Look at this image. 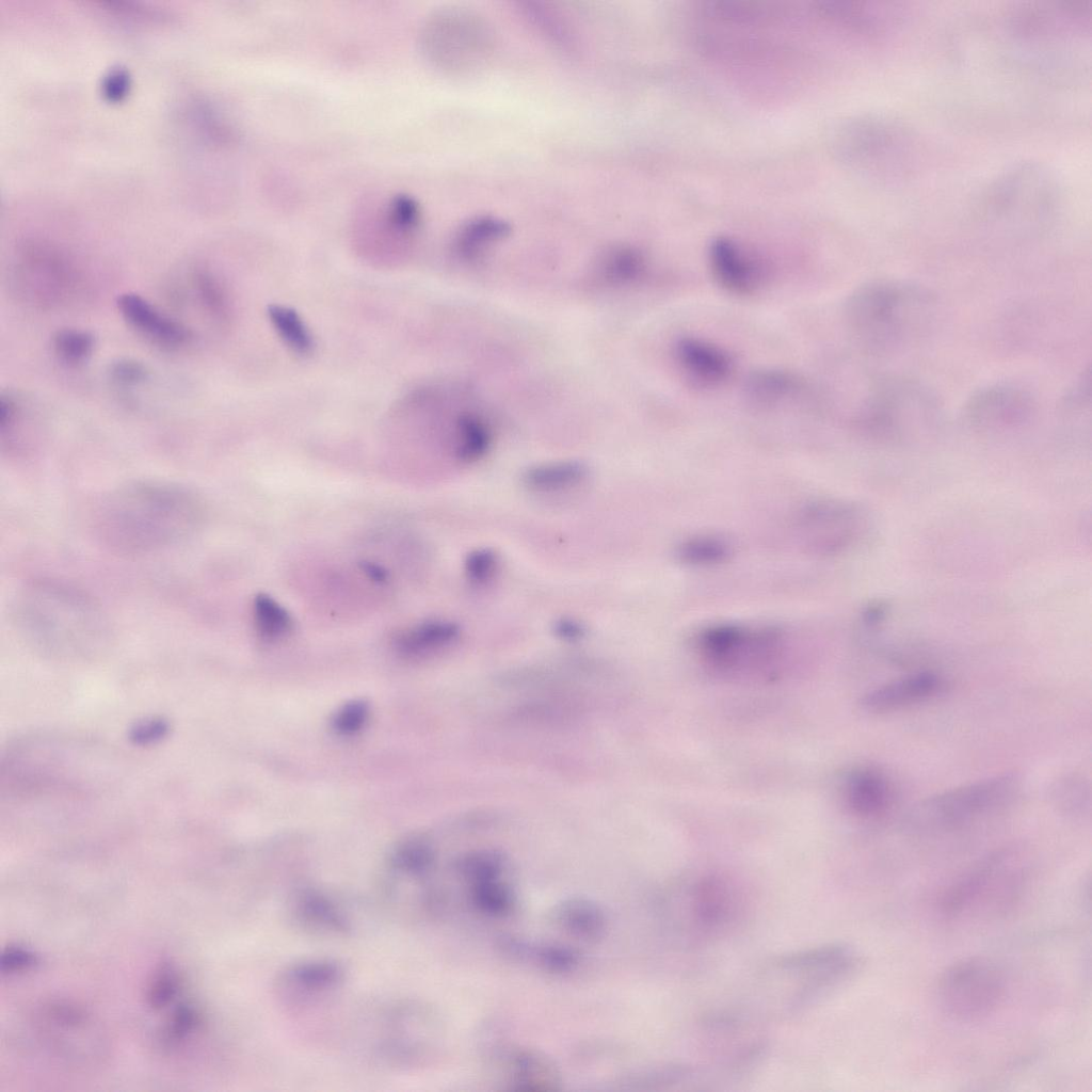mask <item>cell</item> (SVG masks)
<instances>
[{"label": "cell", "instance_id": "6da1fadb", "mask_svg": "<svg viewBox=\"0 0 1092 1092\" xmlns=\"http://www.w3.org/2000/svg\"><path fill=\"white\" fill-rule=\"evenodd\" d=\"M205 519L198 494L180 483L141 480L106 495L93 512L98 540L121 553L163 549L195 533Z\"/></svg>", "mask_w": 1092, "mask_h": 1092}, {"label": "cell", "instance_id": "7a4b0ae2", "mask_svg": "<svg viewBox=\"0 0 1092 1092\" xmlns=\"http://www.w3.org/2000/svg\"><path fill=\"white\" fill-rule=\"evenodd\" d=\"M938 300L926 286L902 278H879L855 288L844 307L853 341L872 355L905 351L933 328Z\"/></svg>", "mask_w": 1092, "mask_h": 1092}, {"label": "cell", "instance_id": "3957f363", "mask_svg": "<svg viewBox=\"0 0 1092 1092\" xmlns=\"http://www.w3.org/2000/svg\"><path fill=\"white\" fill-rule=\"evenodd\" d=\"M12 615L28 641L50 653L95 649L109 632L107 617L94 600L74 588L48 580L25 585L14 599Z\"/></svg>", "mask_w": 1092, "mask_h": 1092}, {"label": "cell", "instance_id": "277c9868", "mask_svg": "<svg viewBox=\"0 0 1092 1092\" xmlns=\"http://www.w3.org/2000/svg\"><path fill=\"white\" fill-rule=\"evenodd\" d=\"M862 959L840 943L816 946L772 958L761 980L786 1012L803 1010L837 990L860 970Z\"/></svg>", "mask_w": 1092, "mask_h": 1092}, {"label": "cell", "instance_id": "5b68a950", "mask_svg": "<svg viewBox=\"0 0 1092 1092\" xmlns=\"http://www.w3.org/2000/svg\"><path fill=\"white\" fill-rule=\"evenodd\" d=\"M667 896L671 927L687 947L725 936L745 914L744 893L732 880L718 874L682 880Z\"/></svg>", "mask_w": 1092, "mask_h": 1092}, {"label": "cell", "instance_id": "8992f818", "mask_svg": "<svg viewBox=\"0 0 1092 1092\" xmlns=\"http://www.w3.org/2000/svg\"><path fill=\"white\" fill-rule=\"evenodd\" d=\"M1061 200L1057 177L1044 164L1015 163L993 178L982 191L978 213L985 222L1011 229L1044 226Z\"/></svg>", "mask_w": 1092, "mask_h": 1092}, {"label": "cell", "instance_id": "52a82bcc", "mask_svg": "<svg viewBox=\"0 0 1092 1092\" xmlns=\"http://www.w3.org/2000/svg\"><path fill=\"white\" fill-rule=\"evenodd\" d=\"M857 410L856 421L863 429L890 435L932 424L943 405L937 395L918 380L884 375L870 382Z\"/></svg>", "mask_w": 1092, "mask_h": 1092}, {"label": "cell", "instance_id": "ba28073f", "mask_svg": "<svg viewBox=\"0 0 1092 1092\" xmlns=\"http://www.w3.org/2000/svg\"><path fill=\"white\" fill-rule=\"evenodd\" d=\"M1019 787L1015 773L969 783L922 801L911 813L910 823L926 831L962 828L1006 807Z\"/></svg>", "mask_w": 1092, "mask_h": 1092}, {"label": "cell", "instance_id": "9c48e42d", "mask_svg": "<svg viewBox=\"0 0 1092 1092\" xmlns=\"http://www.w3.org/2000/svg\"><path fill=\"white\" fill-rule=\"evenodd\" d=\"M1007 980L992 959L973 956L954 961L940 975L935 1000L950 1019L971 1023L986 1018L1002 1002Z\"/></svg>", "mask_w": 1092, "mask_h": 1092}, {"label": "cell", "instance_id": "30bf717a", "mask_svg": "<svg viewBox=\"0 0 1092 1092\" xmlns=\"http://www.w3.org/2000/svg\"><path fill=\"white\" fill-rule=\"evenodd\" d=\"M852 128L851 155L867 171L896 179L916 170L921 141L906 122L894 115H873Z\"/></svg>", "mask_w": 1092, "mask_h": 1092}, {"label": "cell", "instance_id": "8fae6325", "mask_svg": "<svg viewBox=\"0 0 1092 1092\" xmlns=\"http://www.w3.org/2000/svg\"><path fill=\"white\" fill-rule=\"evenodd\" d=\"M1023 879L1018 860L1010 852H999L948 890L944 914L957 918L999 913L1014 901Z\"/></svg>", "mask_w": 1092, "mask_h": 1092}, {"label": "cell", "instance_id": "7c38bea8", "mask_svg": "<svg viewBox=\"0 0 1092 1092\" xmlns=\"http://www.w3.org/2000/svg\"><path fill=\"white\" fill-rule=\"evenodd\" d=\"M965 419L980 428L997 429L1023 424L1037 410L1032 392L1013 382H996L975 390L963 406Z\"/></svg>", "mask_w": 1092, "mask_h": 1092}, {"label": "cell", "instance_id": "4fadbf2b", "mask_svg": "<svg viewBox=\"0 0 1092 1092\" xmlns=\"http://www.w3.org/2000/svg\"><path fill=\"white\" fill-rule=\"evenodd\" d=\"M473 26L471 16L455 9L433 14L421 29L422 52L440 67H461L473 52Z\"/></svg>", "mask_w": 1092, "mask_h": 1092}, {"label": "cell", "instance_id": "5bb4252c", "mask_svg": "<svg viewBox=\"0 0 1092 1092\" xmlns=\"http://www.w3.org/2000/svg\"><path fill=\"white\" fill-rule=\"evenodd\" d=\"M708 262L716 283L732 294H752L764 286L768 276L761 258L729 237L721 236L711 241Z\"/></svg>", "mask_w": 1092, "mask_h": 1092}, {"label": "cell", "instance_id": "9a60e30c", "mask_svg": "<svg viewBox=\"0 0 1092 1092\" xmlns=\"http://www.w3.org/2000/svg\"><path fill=\"white\" fill-rule=\"evenodd\" d=\"M673 357L682 376L701 388L722 385L734 369V360L724 348L696 336L677 338Z\"/></svg>", "mask_w": 1092, "mask_h": 1092}, {"label": "cell", "instance_id": "2e32d148", "mask_svg": "<svg viewBox=\"0 0 1092 1092\" xmlns=\"http://www.w3.org/2000/svg\"><path fill=\"white\" fill-rule=\"evenodd\" d=\"M945 688L944 680L933 672L912 674L886 682L869 691L861 702L871 713H887L926 702Z\"/></svg>", "mask_w": 1092, "mask_h": 1092}, {"label": "cell", "instance_id": "e0dca14e", "mask_svg": "<svg viewBox=\"0 0 1092 1092\" xmlns=\"http://www.w3.org/2000/svg\"><path fill=\"white\" fill-rule=\"evenodd\" d=\"M117 307L130 326L155 343L174 348L186 343L191 337L190 331L183 324L166 316L139 294L119 295Z\"/></svg>", "mask_w": 1092, "mask_h": 1092}, {"label": "cell", "instance_id": "ac0fdd59", "mask_svg": "<svg viewBox=\"0 0 1092 1092\" xmlns=\"http://www.w3.org/2000/svg\"><path fill=\"white\" fill-rule=\"evenodd\" d=\"M805 388L796 373L783 369H760L750 373L743 385L746 403L759 411H771L799 398Z\"/></svg>", "mask_w": 1092, "mask_h": 1092}, {"label": "cell", "instance_id": "d6986e66", "mask_svg": "<svg viewBox=\"0 0 1092 1092\" xmlns=\"http://www.w3.org/2000/svg\"><path fill=\"white\" fill-rule=\"evenodd\" d=\"M22 278L30 283L35 279L43 288L45 300H53L64 295V290L71 286L73 272L65 259L52 250L43 246H31L21 259Z\"/></svg>", "mask_w": 1092, "mask_h": 1092}, {"label": "cell", "instance_id": "ffe728a7", "mask_svg": "<svg viewBox=\"0 0 1092 1092\" xmlns=\"http://www.w3.org/2000/svg\"><path fill=\"white\" fill-rule=\"evenodd\" d=\"M846 800L856 815L863 817L881 815L892 800L890 784L886 776L876 769H857L850 774L847 781Z\"/></svg>", "mask_w": 1092, "mask_h": 1092}, {"label": "cell", "instance_id": "44dd1931", "mask_svg": "<svg viewBox=\"0 0 1092 1092\" xmlns=\"http://www.w3.org/2000/svg\"><path fill=\"white\" fill-rule=\"evenodd\" d=\"M510 232L507 221L495 215H478L465 222L456 231L453 250L459 258L475 261L494 243Z\"/></svg>", "mask_w": 1092, "mask_h": 1092}, {"label": "cell", "instance_id": "7402d4cb", "mask_svg": "<svg viewBox=\"0 0 1092 1092\" xmlns=\"http://www.w3.org/2000/svg\"><path fill=\"white\" fill-rule=\"evenodd\" d=\"M589 476L588 466L579 461H555L533 465L525 470L523 484L532 492L552 494L578 486Z\"/></svg>", "mask_w": 1092, "mask_h": 1092}, {"label": "cell", "instance_id": "603a6c76", "mask_svg": "<svg viewBox=\"0 0 1092 1092\" xmlns=\"http://www.w3.org/2000/svg\"><path fill=\"white\" fill-rule=\"evenodd\" d=\"M460 635L461 628L456 623L432 620L401 633L396 640V647L405 656H421L450 646Z\"/></svg>", "mask_w": 1092, "mask_h": 1092}, {"label": "cell", "instance_id": "cb8c5ba5", "mask_svg": "<svg viewBox=\"0 0 1092 1092\" xmlns=\"http://www.w3.org/2000/svg\"><path fill=\"white\" fill-rule=\"evenodd\" d=\"M645 255L630 245H616L608 250L598 264L600 277L612 286L632 285L647 272Z\"/></svg>", "mask_w": 1092, "mask_h": 1092}, {"label": "cell", "instance_id": "d4e9b609", "mask_svg": "<svg viewBox=\"0 0 1092 1092\" xmlns=\"http://www.w3.org/2000/svg\"><path fill=\"white\" fill-rule=\"evenodd\" d=\"M492 445V432L478 415L463 413L455 421V455L465 463L482 459Z\"/></svg>", "mask_w": 1092, "mask_h": 1092}, {"label": "cell", "instance_id": "484cf974", "mask_svg": "<svg viewBox=\"0 0 1092 1092\" xmlns=\"http://www.w3.org/2000/svg\"><path fill=\"white\" fill-rule=\"evenodd\" d=\"M295 912L300 921L315 928L335 932H343L349 928L348 920L337 906L316 890H305L299 895Z\"/></svg>", "mask_w": 1092, "mask_h": 1092}, {"label": "cell", "instance_id": "4316f807", "mask_svg": "<svg viewBox=\"0 0 1092 1092\" xmlns=\"http://www.w3.org/2000/svg\"><path fill=\"white\" fill-rule=\"evenodd\" d=\"M270 322L282 340L298 354H309L314 339L299 314L283 305L268 307Z\"/></svg>", "mask_w": 1092, "mask_h": 1092}, {"label": "cell", "instance_id": "83f0119b", "mask_svg": "<svg viewBox=\"0 0 1092 1092\" xmlns=\"http://www.w3.org/2000/svg\"><path fill=\"white\" fill-rule=\"evenodd\" d=\"M253 613L256 630L263 640L280 639L291 630L290 614L269 595L261 593L254 598Z\"/></svg>", "mask_w": 1092, "mask_h": 1092}, {"label": "cell", "instance_id": "f1b7e54d", "mask_svg": "<svg viewBox=\"0 0 1092 1092\" xmlns=\"http://www.w3.org/2000/svg\"><path fill=\"white\" fill-rule=\"evenodd\" d=\"M288 977L302 989L319 991L340 982L343 969L336 962L310 961L291 967Z\"/></svg>", "mask_w": 1092, "mask_h": 1092}, {"label": "cell", "instance_id": "f546056e", "mask_svg": "<svg viewBox=\"0 0 1092 1092\" xmlns=\"http://www.w3.org/2000/svg\"><path fill=\"white\" fill-rule=\"evenodd\" d=\"M55 354L65 363L78 365L84 363L93 353L94 336L84 330L62 328L52 338Z\"/></svg>", "mask_w": 1092, "mask_h": 1092}, {"label": "cell", "instance_id": "4dcf8cb0", "mask_svg": "<svg viewBox=\"0 0 1092 1092\" xmlns=\"http://www.w3.org/2000/svg\"><path fill=\"white\" fill-rule=\"evenodd\" d=\"M681 562L695 565L723 562L729 555L728 545L719 537L700 536L679 545L677 550Z\"/></svg>", "mask_w": 1092, "mask_h": 1092}, {"label": "cell", "instance_id": "1f68e13d", "mask_svg": "<svg viewBox=\"0 0 1092 1092\" xmlns=\"http://www.w3.org/2000/svg\"><path fill=\"white\" fill-rule=\"evenodd\" d=\"M432 848L421 839H410L400 844L392 852L390 863L399 871L421 874L432 865Z\"/></svg>", "mask_w": 1092, "mask_h": 1092}, {"label": "cell", "instance_id": "d6a6232c", "mask_svg": "<svg viewBox=\"0 0 1092 1092\" xmlns=\"http://www.w3.org/2000/svg\"><path fill=\"white\" fill-rule=\"evenodd\" d=\"M560 919L572 931L587 936L596 935L604 921L598 909L585 901H571L562 906Z\"/></svg>", "mask_w": 1092, "mask_h": 1092}, {"label": "cell", "instance_id": "836d02e7", "mask_svg": "<svg viewBox=\"0 0 1092 1092\" xmlns=\"http://www.w3.org/2000/svg\"><path fill=\"white\" fill-rule=\"evenodd\" d=\"M1054 800L1058 807L1070 815H1082L1090 807V789L1078 776H1067L1054 788Z\"/></svg>", "mask_w": 1092, "mask_h": 1092}, {"label": "cell", "instance_id": "e575fe53", "mask_svg": "<svg viewBox=\"0 0 1092 1092\" xmlns=\"http://www.w3.org/2000/svg\"><path fill=\"white\" fill-rule=\"evenodd\" d=\"M499 569V557L487 547L472 549L464 560V573L467 580L475 585H485L493 580Z\"/></svg>", "mask_w": 1092, "mask_h": 1092}, {"label": "cell", "instance_id": "d590c367", "mask_svg": "<svg viewBox=\"0 0 1092 1092\" xmlns=\"http://www.w3.org/2000/svg\"><path fill=\"white\" fill-rule=\"evenodd\" d=\"M195 290L200 303L214 317L223 318L227 305L223 289L216 278L207 270L197 269L193 275Z\"/></svg>", "mask_w": 1092, "mask_h": 1092}, {"label": "cell", "instance_id": "8d00e7d4", "mask_svg": "<svg viewBox=\"0 0 1092 1092\" xmlns=\"http://www.w3.org/2000/svg\"><path fill=\"white\" fill-rule=\"evenodd\" d=\"M464 874L477 882L494 880L502 867V860L494 852L481 851L467 855L460 864Z\"/></svg>", "mask_w": 1092, "mask_h": 1092}, {"label": "cell", "instance_id": "74e56055", "mask_svg": "<svg viewBox=\"0 0 1092 1092\" xmlns=\"http://www.w3.org/2000/svg\"><path fill=\"white\" fill-rule=\"evenodd\" d=\"M475 897L479 906L489 913L505 912L512 903L510 889L494 880L477 883Z\"/></svg>", "mask_w": 1092, "mask_h": 1092}, {"label": "cell", "instance_id": "f35d334b", "mask_svg": "<svg viewBox=\"0 0 1092 1092\" xmlns=\"http://www.w3.org/2000/svg\"><path fill=\"white\" fill-rule=\"evenodd\" d=\"M367 718L368 705L364 701L355 700L338 709L332 724L338 734L350 736L357 733L364 726Z\"/></svg>", "mask_w": 1092, "mask_h": 1092}, {"label": "cell", "instance_id": "ab89813d", "mask_svg": "<svg viewBox=\"0 0 1092 1092\" xmlns=\"http://www.w3.org/2000/svg\"><path fill=\"white\" fill-rule=\"evenodd\" d=\"M170 724L160 717H148L136 721L129 730L130 740L138 745H150L165 738Z\"/></svg>", "mask_w": 1092, "mask_h": 1092}, {"label": "cell", "instance_id": "60d3db41", "mask_svg": "<svg viewBox=\"0 0 1092 1092\" xmlns=\"http://www.w3.org/2000/svg\"><path fill=\"white\" fill-rule=\"evenodd\" d=\"M177 989L178 977L176 970L170 965L162 966L149 990L148 999L150 1005L154 1008L166 1006L176 995Z\"/></svg>", "mask_w": 1092, "mask_h": 1092}, {"label": "cell", "instance_id": "b9f144b4", "mask_svg": "<svg viewBox=\"0 0 1092 1092\" xmlns=\"http://www.w3.org/2000/svg\"><path fill=\"white\" fill-rule=\"evenodd\" d=\"M198 1022L195 1009L189 1005L179 1006L166 1026L167 1041L177 1042L190 1033Z\"/></svg>", "mask_w": 1092, "mask_h": 1092}, {"label": "cell", "instance_id": "7bdbcfd3", "mask_svg": "<svg viewBox=\"0 0 1092 1092\" xmlns=\"http://www.w3.org/2000/svg\"><path fill=\"white\" fill-rule=\"evenodd\" d=\"M109 373L113 381L122 385H136L148 376V371L143 364L129 358L113 362L110 365Z\"/></svg>", "mask_w": 1092, "mask_h": 1092}, {"label": "cell", "instance_id": "ee69618b", "mask_svg": "<svg viewBox=\"0 0 1092 1092\" xmlns=\"http://www.w3.org/2000/svg\"><path fill=\"white\" fill-rule=\"evenodd\" d=\"M552 631L557 638L574 642L584 637L585 627L574 617L563 616L552 623Z\"/></svg>", "mask_w": 1092, "mask_h": 1092}, {"label": "cell", "instance_id": "f6af8a7d", "mask_svg": "<svg viewBox=\"0 0 1092 1092\" xmlns=\"http://www.w3.org/2000/svg\"><path fill=\"white\" fill-rule=\"evenodd\" d=\"M35 962L32 953L21 948H7L2 956V970L16 971L31 966Z\"/></svg>", "mask_w": 1092, "mask_h": 1092}, {"label": "cell", "instance_id": "bcb514c9", "mask_svg": "<svg viewBox=\"0 0 1092 1092\" xmlns=\"http://www.w3.org/2000/svg\"><path fill=\"white\" fill-rule=\"evenodd\" d=\"M542 957L544 963L550 965L555 969H567L576 962L573 953L560 948H549Z\"/></svg>", "mask_w": 1092, "mask_h": 1092}, {"label": "cell", "instance_id": "7dc6e473", "mask_svg": "<svg viewBox=\"0 0 1092 1092\" xmlns=\"http://www.w3.org/2000/svg\"><path fill=\"white\" fill-rule=\"evenodd\" d=\"M17 403L15 399L7 395L2 396L0 400V428L4 432L10 429L17 417Z\"/></svg>", "mask_w": 1092, "mask_h": 1092}, {"label": "cell", "instance_id": "c3c4849f", "mask_svg": "<svg viewBox=\"0 0 1092 1092\" xmlns=\"http://www.w3.org/2000/svg\"><path fill=\"white\" fill-rule=\"evenodd\" d=\"M359 567L364 574L374 582L383 583L388 579L387 571L379 564L363 561L359 563Z\"/></svg>", "mask_w": 1092, "mask_h": 1092}]
</instances>
